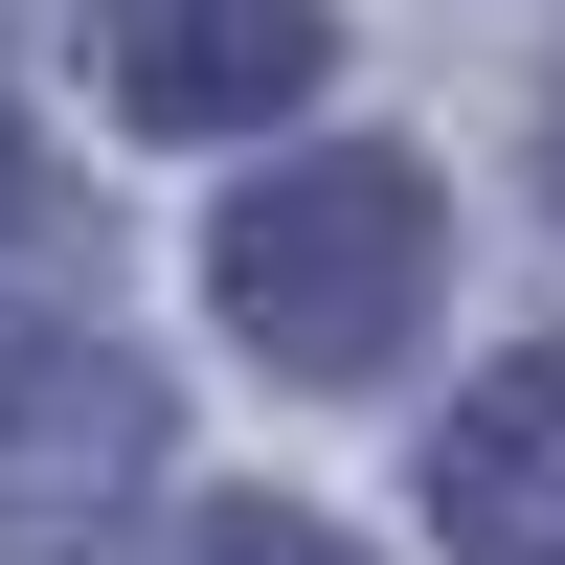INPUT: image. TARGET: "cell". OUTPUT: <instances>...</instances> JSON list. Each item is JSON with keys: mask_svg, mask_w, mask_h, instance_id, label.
Masks as SVG:
<instances>
[{"mask_svg": "<svg viewBox=\"0 0 565 565\" xmlns=\"http://www.w3.org/2000/svg\"><path fill=\"white\" fill-rule=\"evenodd\" d=\"M45 226V159H23V90H0V249Z\"/></svg>", "mask_w": 565, "mask_h": 565, "instance_id": "8992f818", "label": "cell"}, {"mask_svg": "<svg viewBox=\"0 0 565 565\" xmlns=\"http://www.w3.org/2000/svg\"><path fill=\"white\" fill-rule=\"evenodd\" d=\"M430 271H452V204L385 136H317V159H271L249 204L204 226V295H226V340H249L271 385H385V362L430 340Z\"/></svg>", "mask_w": 565, "mask_h": 565, "instance_id": "6da1fadb", "label": "cell"}, {"mask_svg": "<svg viewBox=\"0 0 565 565\" xmlns=\"http://www.w3.org/2000/svg\"><path fill=\"white\" fill-rule=\"evenodd\" d=\"M543 204H565V68H543Z\"/></svg>", "mask_w": 565, "mask_h": 565, "instance_id": "52a82bcc", "label": "cell"}, {"mask_svg": "<svg viewBox=\"0 0 565 565\" xmlns=\"http://www.w3.org/2000/svg\"><path fill=\"white\" fill-rule=\"evenodd\" d=\"M181 565H362V543H340V521H295V498H226Z\"/></svg>", "mask_w": 565, "mask_h": 565, "instance_id": "5b68a950", "label": "cell"}, {"mask_svg": "<svg viewBox=\"0 0 565 565\" xmlns=\"http://www.w3.org/2000/svg\"><path fill=\"white\" fill-rule=\"evenodd\" d=\"M430 521H452V565H565V340H521L498 385H452Z\"/></svg>", "mask_w": 565, "mask_h": 565, "instance_id": "277c9868", "label": "cell"}, {"mask_svg": "<svg viewBox=\"0 0 565 565\" xmlns=\"http://www.w3.org/2000/svg\"><path fill=\"white\" fill-rule=\"evenodd\" d=\"M136 476H159V362L90 317H23L0 340V565H90Z\"/></svg>", "mask_w": 565, "mask_h": 565, "instance_id": "7a4b0ae2", "label": "cell"}, {"mask_svg": "<svg viewBox=\"0 0 565 565\" xmlns=\"http://www.w3.org/2000/svg\"><path fill=\"white\" fill-rule=\"evenodd\" d=\"M68 23H90V90L136 136H271L340 68V0H68Z\"/></svg>", "mask_w": 565, "mask_h": 565, "instance_id": "3957f363", "label": "cell"}]
</instances>
